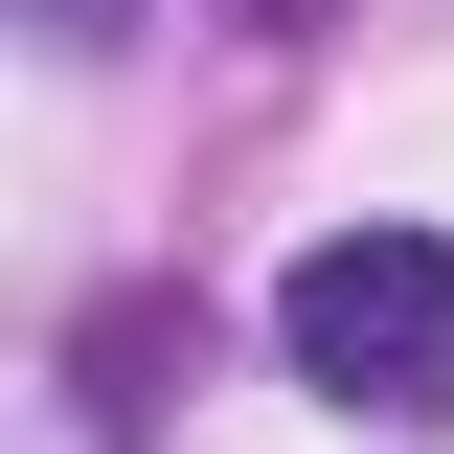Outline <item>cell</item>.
Masks as SVG:
<instances>
[{"label": "cell", "instance_id": "7a4b0ae2", "mask_svg": "<svg viewBox=\"0 0 454 454\" xmlns=\"http://www.w3.org/2000/svg\"><path fill=\"white\" fill-rule=\"evenodd\" d=\"M160 364H182V295H114V318L68 340V387H91V432H137V409H160Z\"/></svg>", "mask_w": 454, "mask_h": 454}, {"label": "cell", "instance_id": "6da1fadb", "mask_svg": "<svg viewBox=\"0 0 454 454\" xmlns=\"http://www.w3.org/2000/svg\"><path fill=\"white\" fill-rule=\"evenodd\" d=\"M273 364L432 432L454 409V227H318V250L273 273Z\"/></svg>", "mask_w": 454, "mask_h": 454}, {"label": "cell", "instance_id": "3957f363", "mask_svg": "<svg viewBox=\"0 0 454 454\" xmlns=\"http://www.w3.org/2000/svg\"><path fill=\"white\" fill-rule=\"evenodd\" d=\"M46 46H137V0H46Z\"/></svg>", "mask_w": 454, "mask_h": 454}]
</instances>
